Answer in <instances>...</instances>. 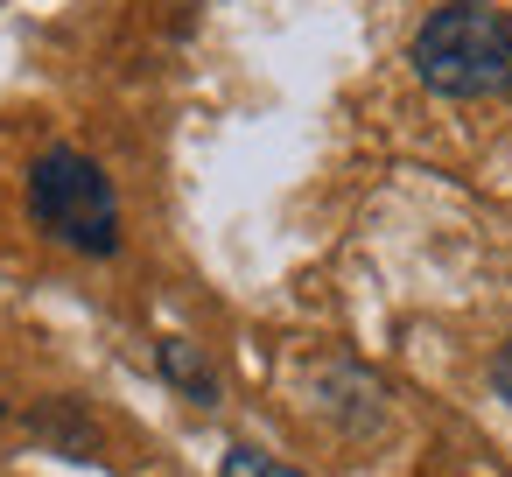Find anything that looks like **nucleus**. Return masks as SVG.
<instances>
[{
  "label": "nucleus",
  "mask_w": 512,
  "mask_h": 477,
  "mask_svg": "<svg viewBox=\"0 0 512 477\" xmlns=\"http://www.w3.org/2000/svg\"><path fill=\"white\" fill-rule=\"evenodd\" d=\"M36 428H43L50 442L78 449V456H92V449H99V428H92V421H85V414H78L71 400H64V407H43V414H36Z\"/></svg>",
  "instance_id": "20e7f679"
},
{
  "label": "nucleus",
  "mask_w": 512,
  "mask_h": 477,
  "mask_svg": "<svg viewBox=\"0 0 512 477\" xmlns=\"http://www.w3.org/2000/svg\"><path fill=\"white\" fill-rule=\"evenodd\" d=\"M29 218L71 246V253H92V260H113L120 253V197H113V176L78 155V148H50L36 169H29Z\"/></svg>",
  "instance_id": "f03ea898"
},
{
  "label": "nucleus",
  "mask_w": 512,
  "mask_h": 477,
  "mask_svg": "<svg viewBox=\"0 0 512 477\" xmlns=\"http://www.w3.org/2000/svg\"><path fill=\"white\" fill-rule=\"evenodd\" d=\"M155 365H162V379H169L176 393H190L197 407L218 400V372L204 365V351H197L190 337H162V344H155Z\"/></svg>",
  "instance_id": "7ed1b4c3"
},
{
  "label": "nucleus",
  "mask_w": 512,
  "mask_h": 477,
  "mask_svg": "<svg viewBox=\"0 0 512 477\" xmlns=\"http://www.w3.org/2000/svg\"><path fill=\"white\" fill-rule=\"evenodd\" d=\"M491 386H498V400L512 407V337L498 344V358H491Z\"/></svg>",
  "instance_id": "423d86ee"
},
{
  "label": "nucleus",
  "mask_w": 512,
  "mask_h": 477,
  "mask_svg": "<svg viewBox=\"0 0 512 477\" xmlns=\"http://www.w3.org/2000/svg\"><path fill=\"white\" fill-rule=\"evenodd\" d=\"M218 477H309V470H295V463H281V456H267V449H225V463H218Z\"/></svg>",
  "instance_id": "39448f33"
},
{
  "label": "nucleus",
  "mask_w": 512,
  "mask_h": 477,
  "mask_svg": "<svg viewBox=\"0 0 512 477\" xmlns=\"http://www.w3.org/2000/svg\"><path fill=\"white\" fill-rule=\"evenodd\" d=\"M414 78L442 99H505L512 92V22L491 0H442L414 36Z\"/></svg>",
  "instance_id": "f257e3e1"
}]
</instances>
